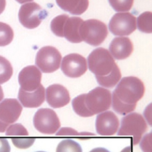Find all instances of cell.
Wrapping results in <instances>:
<instances>
[{"mask_svg": "<svg viewBox=\"0 0 152 152\" xmlns=\"http://www.w3.org/2000/svg\"><path fill=\"white\" fill-rule=\"evenodd\" d=\"M9 142L4 138H0V152H10Z\"/></svg>", "mask_w": 152, "mask_h": 152, "instance_id": "1f68e13d", "label": "cell"}, {"mask_svg": "<svg viewBox=\"0 0 152 152\" xmlns=\"http://www.w3.org/2000/svg\"><path fill=\"white\" fill-rule=\"evenodd\" d=\"M88 67L95 77L109 75L117 65L115 60L107 49L99 48L94 50L88 56Z\"/></svg>", "mask_w": 152, "mask_h": 152, "instance_id": "7a4b0ae2", "label": "cell"}, {"mask_svg": "<svg viewBox=\"0 0 152 152\" xmlns=\"http://www.w3.org/2000/svg\"><path fill=\"white\" fill-rule=\"evenodd\" d=\"M68 15L62 14L54 18L51 22V28L53 33L59 37H63L62 29L64 22Z\"/></svg>", "mask_w": 152, "mask_h": 152, "instance_id": "484cf974", "label": "cell"}, {"mask_svg": "<svg viewBox=\"0 0 152 152\" xmlns=\"http://www.w3.org/2000/svg\"><path fill=\"white\" fill-rule=\"evenodd\" d=\"M121 77V72L117 64L114 70L109 75L105 77H96V78L99 85L102 86L112 88L118 83Z\"/></svg>", "mask_w": 152, "mask_h": 152, "instance_id": "d6986e66", "label": "cell"}, {"mask_svg": "<svg viewBox=\"0 0 152 152\" xmlns=\"http://www.w3.org/2000/svg\"><path fill=\"white\" fill-rule=\"evenodd\" d=\"M85 94L76 97L72 101L73 110L76 113L82 117H90L93 116L87 110L85 104Z\"/></svg>", "mask_w": 152, "mask_h": 152, "instance_id": "ffe728a7", "label": "cell"}, {"mask_svg": "<svg viewBox=\"0 0 152 152\" xmlns=\"http://www.w3.org/2000/svg\"><path fill=\"white\" fill-rule=\"evenodd\" d=\"M57 4L63 10L73 15H80L87 10L89 0H56Z\"/></svg>", "mask_w": 152, "mask_h": 152, "instance_id": "ac0fdd59", "label": "cell"}, {"mask_svg": "<svg viewBox=\"0 0 152 152\" xmlns=\"http://www.w3.org/2000/svg\"><path fill=\"white\" fill-rule=\"evenodd\" d=\"M119 125L118 118L112 111L102 113L96 118V131L101 136H110L115 134L118 130Z\"/></svg>", "mask_w": 152, "mask_h": 152, "instance_id": "7c38bea8", "label": "cell"}, {"mask_svg": "<svg viewBox=\"0 0 152 152\" xmlns=\"http://www.w3.org/2000/svg\"><path fill=\"white\" fill-rule=\"evenodd\" d=\"M5 5H6L5 0H0V14L2 13L4 11Z\"/></svg>", "mask_w": 152, "mask_h": 152, "instance_id": "836d02e7", "label": "cell"}, {"mask_svg": "<svg viewBox=\"0 0 152 152\" xmlns=\"http://www.w3.org/2000/svg\"><path fill=\"white\" fill-rule=\"evenodd\" d=\"M84 20L79 17H68L63 25L62 33L69 42L79 43L82 42L79 34L80 26Z\"/></svg>", "mask_w": 152, "mask_h": 152, "instance_id": "e0dca14e", "label": "cell"}, {"mask_svg": "<svg viewBox=\"0 0 152 152\" xmlns=\"http://www.w3.org/2000/svg\"><path fill=\"white\" fill-rule=\"evenodd\" d=\"M12 141L14 146L17 148L26 149L32 146L35 142V139L32 138H12Z\"/></svg>", "mask_w": 152, "mask_h": 152, "instance_id": "f1b7e54d", "label": "cell"}, {"mask_svg": "<svg viewBox=\"0 0 152 152\" xmlns=\"http://www.w3.org/2000/svg\"><path fill=\"white\" fill-rule=\"evenodd\" d=\"M134 45L127 37H117L114 38L111 43L109 52L114 58L118 60L126 59L134 51Z\"/></svg>", "mask_w": 152, "mask_h": 152, "instance_id": "9a60e30c", "label": "cell"}, {"mask_svg": "<svg viewBox=\"0 0 152 152\" xmlns=\"http://www.w3.org/2000/svg\"><path fill=\"white\" fill-rule=\"evenodd\" d=\"M145 87L143 82L135 77H125L114 90L113 94L126 104H137L144 95Z\"/></svg>", "mask_w": 152, "mask_h": 152, "instance_id": "6da1fadb", "label": "cell"}, {"mask_svg": "<svg viewBox=\"0 0 152 152\" xmlns=\"http://www.w3.org/2000/svg\"><path fill=\"white\" fill-rule=\"evenodd\" d=\"M13 30L8 24L0 22V46L10 44L13 39Z\"/></svg>", "mask_w": 152, "mask_h": 152, "instance_id": "603a6c76", "label": "cell"}, {"mask_svg": "<svg viewBox=\"0 0 152 152\" xmlns=\"http://www.w3.org/2000/svg\"><path fill=\"white\" fill-rule=\"evenodd\" d=\"M4 96V95L2 88L1 86H0V102L3 99Z\"/></svg>", "mask_w": 152, "mask_h": 152, "instance_id": "d590c367", "label": "cell"}, {"mask_svg": "<svg viewBox=\"0 0 152 152\" xmlns=\"http://www.w3.org/2000/svg\"><path fill=\"white\" fill-rule=\"evenodd\" d=\"M109 28L114 35H129L137 29L136 18L130 12L116 13L112 18Z\"/></svg>", "mask_w": 152, "mask_h": 152, "instance_id": "30bf717a", "label": "cell"}, {"mask_svg": "<svg viewBox=\"0 0 152 152\" xmlns=\"http://www.w3.org/2000/svg\"><path fill=\"white\" fill-rule=\"evenodd\" d=\"M16 1L20 4H23L28 2L32 1L33 0H16Z\"/></svg>", "mask_w": 152, "mask_h": 152, "instance_id": "74e56055", "label": "cell"}, {"mask_svg": "<svg viewBox=\"0 0 152 152\" xmlns=\"http://www.w3.org/2000/svg\"><path fill=\"white\" fill-rule=\"evenodd\" d=\"M45 11L36 3L23 4L19 12V19L21 25L28 28L34 29L38 27L45 18Z\"/></svg>", "mask_w": 152, "mask_h": 152, "instance_id": "ba28073f", "label": "cell"}, {"mask_svg": "<svg viewBox=\"0 0 152 152\" xmlns=\"http://www.w3.org/2000/svg\"><path fill=\"white\" fill-rule=\"evenodd\" d=\"M42 73L34 66H28L20 72L18 81L20 88L26 92H32L41 85Z\"/></svg>", "mask_w": 152, "mask_h": 152, "instance_id": "4fadbf2b", "label": "cell"}, {"mask_svg": "<svg viewBox=\"0 0 152 152\" xmlns=\"http://www.w3.org/2000/svg\"><path fill=\"white\" fill-rule=\"evenodd\" d=\"M57 136H94L92 133H78L76 130L71 128L64 127L61 129L58 133H56Z\"/></svg>", "mask_w": 152, "mask_h": 152, "instance_id": "f546056e", "label": "cell"}, {"mask_svg": "<svg viewBox=\"0 0 152 152\" xmlns=\"http://www.w3.org/2000/svg\"><path fill=\"white\" fill-rule=\"evenodd\" d=\"M56 152H83L79 144L70 139L62 141L57 146Z\"/></svg>", "mask_w": 152, "mask_h": 152, "instance_id": "d4e9b609", "label": "cell"}, {"mask_svg": "<svg viewBox=\"0 0 152 152\" xmlns=\"http://www.w3.org/2000/svg\"><path fill=\"white\" fill-rule=\"evenodd\" d=\"M152 133L147 134L142 140L140 147L143 152H152Z\"/></svg>", "mask_w": 152, "mask_h": 152, "instance_id": "4dcf8cb0", "label": "cell"}, {"mask_svg": "<svg viewBox=\"0 0 152 152\" xmlns=\"http://www.w3.org/2000/svg\"><path fill=\"white\" fill-rule=\"evenodd\" d=\"M152 13L147 11L141 14L137 18V27L141 32L147 34L152 32Z\"/></svg>", "mask_w": 152, "mask_h": 152, "instance_id": "7402d4cb", "label": "cell"}, {"mask_svg": "<svg viewBox=\"0 0 152 152\" xmlns=\"http://www.w3.org/2000/svg\"><path fill=\"white\" fill-rule=\"evenodd\" d=\"M84 101L87 110L94 116L110 108L112 94L108 89L98 87L85 94Z\"/></svg>", "mask_w": 152, "mask_h": 152, "instance_id": "5b68a950", "label": "cell"}, {"mask_svg": "<svg viewBox=\"0 0 152 152\" xmlns=\"http://www.w3.org/2000/svg\"><path fill=\"white\" fill-rule=\"evenodd\" d=\"M33 122L36 129L45 134H55L61 126L59 119L56 113L48 108L38 110L34 116Z\"/></svg>", "mask_w": 152, "mask_h": 152, "instance_id": "8992f818", "label": "cell"}, {"mask_svg": "<svg viewBox=\"0 0 152 152\" xmlns=\"http://www.w3.org/2000/svg\"><path fill=\"white\" fill-rule=\"evenodd\" d=\"M79 34L82 41L93 46L101 44L108 36L107 25L96 19H89L81 24Z\"/></svg>", "mask_w": 152, "mask_h": 152, "instance_id": "277c9868", "label": "cell"}, {"mask_svg": "<svg viewBox=\"0 0 152 152\" xmlns=\"http://www.w3.org/2000/svg\"><path fill=\"white\" fill-rule=\"evenodd\" d=\"M61 60V54L57 49L45 46L37 52L35 64L43 73H51L59 68Z\"/></svg>", "mask_w": 152, "mask_h": 152, "instance_id": "52a82bcc", "label": "cell"}, {"mask_svg": "<svg viewBox=\"0 0 152 152\" xmlns=\"http://www.w3.org/2000/svg\"><path fill=\"white\" fill-rule=\"evenodd\" d=\"M90 152H110L107 149L103 148H97L94 149Z\"/></svg>", "mask_w": 152, "mask_h": 152, "instance_id": "e575fe53", "label": "cell"}, {"mask_svg": "<svg viewBox=\"0 0 152 152\" xmlns=\"http://www.w3.org/2000/svg\"><path fill=\"white\" fill-rule=\"evenodd\" d=\"M151 104L148 105L144 112V116L148 122L151 126Z\"/></svg>", "mask_w": 152, "mask_h": 152, "instance_id": "d6a6232c", "label": "cell"}, {"mask_svg": "<svg viewBox=\"0 0 152 152\" xmlns=\"http://www.w3.org/2000/svg\"><path fill=\"white\" fill-rule=\"evenodd\" d=\"M22 107L16 99H5L0 103V133H4L21 114Z\"/></svg>", "mask_w": 152, "mask_h": 152, "instance_id": "9c48e42d", "label": "cell"}, {"mask_svg": "<svg viewBox=\"0 0 152 152\" xmlns=\"http://www.w3.org/2000/svg\"><path fill=\"white\" fill-rule=\"evenodd\" d=\"M121 152H132V149L130 146H129L123 149Z\"/></svg>", "mask_w": 152, "mask_h": 152, "instance_id": "8d00e7d4", "label": "cell"}, {"mask_svg": "<svg viewBox=\"0 0 152 152\" xmlns=\"http://www.w3.org/2000/svg\"><path fill=\"white\" fill-rule=\"evenodd\" d=\"M5 135L7 136H28L29 133L21 124L17 123L8 127L5 131Z\"/></svg>", "mask_w": 152, "mask_h": 152, "instance_id": "83f0119b", "label": "cell"}, {"mask_svg": "<svg viewBox=\"0 0 152 152\" xmlns=\"http://www.w3.org/2000/svg\"><path fill=\"white\" fill-rule=\"evenodd\" d=\"M13 74L12 66L4 57L0 56V84L8 81Z\"/></svg>", "mask_w": 152, "mask_h": 152, "instance_id": "44dd1931", "label": "cell"}, {"mask_svg": "<svg viewBox=\"0 0 152 152\" xmlns=\"http://www.w3.org/2000/svg\"><path fill=\"white\" fill-rule=\"evenodd\" d=\"M18 99L22 105L26 108H37L42 105L45 99V90L41 84L36 90L26 92L20 88Z\"/></svg>", "mask_w": 152, "mask_h": 152, "instance_id": "2e32d148", "label": "cell"}, {"mask_svg": "<svg viewBox=\"0 0 152 152\" xmlns=\"http://www.w3.org/2000/svg\"><path fill=\"white\" fill-rule=\"evenodd\" d=\"M137 104H126L120 102L114 95L112 96V107L115 112L122 115H126L134 111L136 108Z\"/></svg>", "mask_w": 152, "mask_h": 152, "instance_id": "cb8c5ba5", "label": "cell"}, {"mask_svg": "<svg viewBox=\"0 0 152 152\" xmlns=\"http://www.w3.org/2000/svg\"><path fill=\"white\" fill-rule=\"evenodd\" d=\"M110 4L116 11L126 12L130 10L134 4V0H109Z\"/></svg>", "mask_w": 152, "mask_h": 152, "instance_id": "4316f807", "label": "cell"}, {"mask_svg": "<svg viewBox=\"0 0 152 152\" xmlns=\"http://www.w3.org/2000/svg\"><path fill=\"white\" fill-rule=\"evenodd\" d=\"M43 152V151H39V152Z\"/></svg>", "mask_w": 152, "mask_h": 152, "instance_id": "f35d334b", "label": "cell"}, {"mask_svg": "<svg viewBox=\"0 0 152 152\" xmlns=\"http://www.w3.org/2000/svg\"><path fill=\"white\" fill-rule=\"evenodd\" d=\"M147 129L148 126L143 117L139 113H133L122 118L118 135L120 136H132L133 144L136 145L140 142Z\"/></svg>", "mask_w": 152, "mask_h": 152, "instance_id": "3957f363", "label": "cell"}, {"mask_svg": "<svg viewBox=\"0 0 152 152\" xmlns=\"http://www.w3.org/2000/svg\"><path fill=\"white\" fill-rule=\"evenodd\" d=\"M87 69L85 58L77 53L67 55L63 58L62 62V71L69 77H79L86 73Z\"/></svg>", "mask_w": 152, "mask_h": 152, "instance_id": "8fae6325", "label": "cell"}, {"mask_svg": "<svg viewBox=\"0 0 152 152\" xmlns=\"http://www.w3.org/2000/svg\"><path fill=\"white\" fill-rule=\"evenodd\" d=\"M46 100L50 106L57 109L67 105L70 98L69 93L65 87L59 84H54L46 88Z\"/></svg>", "mask_w": 152, "mask_h": 152, "instance_id": "5bb4252c", "label": "cell"}]
</instances>
